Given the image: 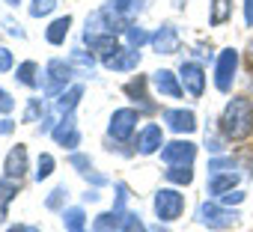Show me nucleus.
<instances>
[{"label": "nucleus", "instance_id": "nucleus-27", "mask_svg": "<svg viewBox=\"0 0 253 232\" xmlns=\"http://www.w3.org/2000/svg\"><path fill=\"white\" fill-rule=\"evenodd\" d=\"M164 176H167V182H173V185H191V182H194L191 164H176V167H170Z\"/></svg>", "mask_w": 253, "mask_h": 232}, {"label": "nucleus", "instance_id": "nucleus-6", "mask_svg": "<svg viewBox=\"0 0 253 232\" xmlns=\"http://www.w3.org/2000/svg\"><path fill=\"white\" fill-rule=\"evenodd\" d=\"M137 122H140V110H134V107H119V110H113V116H110L107 134H110L113 140L125 143V140H131V134L137 131Z\"/></svg>", "mask_w": 253, "mask_h": 232}, {"label": "nucleus", "instance_id": "nucleus-9", "mask_svg": "<svg viewBox=\"0 0 253 232\" xmlns=\"http://www.w3.org/2000/svg\"><path fill=\"white\" fill-rule=\"evenodd\" d=\"M51 137H54V143H57V146L72 149V152L81 146V131H78V122H75V116H72V113L60 116L57 125H54V131H51Z\"/></svg>", "mask_w": 253, "mask_h": 232}, {"label": "nucleus", "instance_id": "nucleus-11", "mask_svg": "<svg viewBox=\"0 0 253 232\" xmlns=\"http://www.w3.org/2000/svg\"><path fill=\"white\" fill-rule=\"evenodd\" d=\"M161 116H164L167 128H170V131H176V134H194V131H197V116H194V110L170 107V110H164Z\"/></svg>", "mask_w": 253, "mask_h": 232}, {"label": "nucleus", "instance_id": "nucleus-43", "mask_svg": "<svg viewBox=\"0 0 253 232\" xmlns=\"http://www.w3.org/2000/svg\"><path fill=\"white\" fill-rule=\"evenodd\" d=\"M244 21L247 27H253V0H244Z\"/></svg>", "mask_w": 253, "mask_h": 232}, {"label": "nucleus", "instance_id": "nucleus-2", "mask_svg": "<svg viewBox=\"0 0 253 232\" xmlns=\"http://www.w3.org/2000/svg\"><path fill=\"white\" fill-rule=\"evenodd\" d=\"M72 77H75V66H72L69 60H60V57L48 60L45 75H42V89H45V95H48V98H57L60 92L69 89Z\"/></svg>", "mask_w": 253, "mask_h": 232}, {"label": "nucleus", "instance_id": "nucleus-42", "mask_svg": "<svg viewBox=\"0 0 253 232\" xmlns=\"http://www.w3.org/2000/svg\"><path fill=\"white\" fill-rule=\"evenodd\" d=\"M84 179H86V182H92L95 188H101V185H107V176H98V173H92V170H89V173H84Z\"/></svg>", "mask_w": 253, "mask_h": 232}, {"label": "nucleus", "instance_id": "nucleus-35", "mask_svg": "<svg viewBox=\"0 0 253 232\" xmlns=\"http://www.w3.org/2000/svg\"><path fill=\"white\" fill-rule=\"evenodd\" d=\"M69 164H72V167H75L81 176L92 170V161H89V155H81V152H72V155H69Z\"/></svg>", "mask_w": 253, "mask_h": 232}, {"label": "nucleus", "instance_id": "nucleus-51", "mask_svg": "<svg viewBox=\"0 0 253 232\" xmlns=\"http://www.w3.org/2000/svg\"><path fill=\"white\" fill-rule=\"evenodd\" d=\"M72 232H84V229H72Z\"/></svg>", "mask_w": 253, "mask_h": 232}, {"label": "nucleus", "instance_id": "nucleus-46", "mask_svg": "<svg viewBox=\"0 0 253 232\" xmlns=\"http://www.w3.org/2000/svg\"><path fill=\"white\" fill-rule=\"evenodd\" d=\"M6 232H27V226H9Z\"/></svg>", "mask_w": 253, "mask_h": 232}, {"label": "nucleus", "instance_id": "nucleus-14", "mask_svg": "<svg viewBox=\"0 0 253 232\" xmlns=\"http://www.w3.org/2000/svg\"><path fill=\"white\" fill-rule=\"evenodd\" d=\"M101 66L110 69V72H131V69L140 66V51H137V48H122V51H116L113 57H104Z\"/></svg>", "mask_w": 253, "mask_h": 232}, {"label": "nucleus", "instance_id": "nucleus-36", "mask_svg": "<svg viewBox=\"0 0 253 232\" xmlns=\"http://www.w3.org/2000/svg\"><path fill=\"white\" fill-rule=\"evenodd\" d=\"M235 170V158H211L209 161V173H229Z\"/></svg>", "mask_w": 253, "mask_h": 232}, {"label": "nucleus", "instance_id": "nucleus-4", "mask_svg": "<svg viewBox=\"0 0 253 232\" xmlns=\"http://www.w3.org/2000/svg\"><path fill=\"white\" fill-rule=\"evenodd\" d=\"M238 217H241L238 211H229L223 202H211V199L200 202V208H197V223H203L209 229H229L238 223Z\"/></svg>", "mask_w": 253, "mask_h": 232}, {"label": "nucleus", "instance_id": "nucleus-1", "mask_svg": "<svg viewBox=\"0 0 253 232\" xmlns=\"http://www.w3.org/2000/svg\"><path fill=\"white\" fill-rule=\"evenodd\" d=\"M220 134L223 140H247L253 134V101L244 95L229 98L220 116Z\"/></svg>", "mask_w": 253, "mask_h": 232}, {"label": "nucleus", "instance_id": "nucleus-45", "mask_svg": "<svg viewBox=\"0 0 253 232\" xmlns=\"http://www.w3.org/2000/svg\"><path fill=\"white\" fill-rule=\"evenodd\" d=\"M84 202H98V191H86L84 193Z\"/></svg>", "mask_w": 253, "mask_h": 232}, {"label": "nucleus", "instance_id": "nucleus-50", "mask_svg": "<svg viewBox=\"0 0 253 232\" xmlns=\"http://www.w3.org/2000/svg\"><path fill=\"white\" fill-rule=\"evenodd\" d=\"M27 232H39V229H36V226H27Z\"/></svg>", "mask_w": 253, "mask_h": 232}, {"label": "nucleus", "instance_id": "nucleus-25", "mask_svg": "<svg viewBox=\"0 0 253 232\" xmlns=\"http://www.w3.org/2000/svg\"><path fill=\"white\" fill-rule=\"evenodd\" d=\"M69 63H72L75 69H81L84 75H92V69H95V57H92V54H86L84 48H75V51L69 54Z\"/></svg>", "mask_w": 253, "mask_h": 232}, {"label": "nucleus", "instance_id": "nucleus-30", "mask_svg": "<svg viewBox=\"0 0 253 232\" xmlns=\"http://www.w3.org/2000/svg\"><path fill=\"white\" fill-rule=\"evenodd\" d=\"M229 15H232V3H229V0H214V9H211L209 21H211V27H217V24H223Z\"/></svg>", "mask_w": 253, "mask_h": 232}, {"label": "nucleus", "instance_id": "nucleus-31", "mask_svg": "<svg viewBox=\"0 0 253 232\" xmlns=\"http://www.w3.org/2000/svg\"><path fill=\"white\" fill-rule=\"evenodd\" d=\"M45 113H48V110H45L42 98H30V101H27V110H24V122H42Z\"/></svg>", "mask_w": 253, "mask_h": 232}, {"label": "nucleus", "instance_id": "nucleus-40", "mask_svg": "<svg viewBox=\"0 0 253 232\" xmlns=\"http://www.w3.org/2000/svg\"><path fill=\"white\" fill-rule=\"evenodd\" d=\"M12 107H15V98H12L3 86H0V113H9Z\"/></svg>", "mask_w": 253, "mask_h": 232}, {"label": "nucleus", "instance_id": "nucleus-8", "mask_svg": "<svg viewBox=\"0 0 253 232\" xmlns=\"http://www.w3.org/2000/svg\"><path fill=\"white\" fill-rule=\"evenodd\" d=\"M179 80H182L185 92H191L194 98H200L203 89H206V72H203V66H200L197 60H182V66H179Z\"/></svg>", "mask_w": 253, "mask_h": 232}, {"label": "nucleus", "instance_id": "nucleus-10", "mask_svg": "<svg viewBox=\"0 0 253 232\" xmlns=\"http://www.w3.org/2000/svg\"><path fill=\"white\" fill-rule=\"evenodd\" d=\"M197 158V146L191 140H173V143H164L161 146V161L176 167V164H194Z\"/></svg>", "mask_w": 253, "mask_h": 232}, {"label": "nucleus", "instance_id": "nucleus-38", "mask_svg": "<svg viewBox=\"0 0 253 232\" xmlns=\"http://www.w3.org/2000/svg\"><path fill=\"white\" fill-rule=\"evenodd\" d=\"M206 149L217 155V152H223V140H220L214 131H206Z\"/></svg>", "mask_w": 253, "mask_h": 232}, {"label": "nucleus", "instance_id": "nucleus-23", "mask_svg": "<svg viewBox=\"0 0 253 232\" xmlns=\"http://www.w3.org/2000/svg\"><path fill=\"white\" fill-rule=\"evenodd\" d=\"M69 27H72V15H63V18L51 21V27L45 30V39H48L51 45H63L66 36H69Z\"/></svg>", "mask_w": 253, "mask_h": 232}, {"label": "nucleus", "instance_id": "nucleus-5", "mask_svg": "<svg viewBox=\"0 0 253 232\" xmlns=\"http://www.w3.org/2000/svg\"><path fill=\"white\" fill-rule=\"evenodd\" d=\"M182 211H185V196H182L176 188H161V191L155 193V217H158L161 223L179 220Z\"/></svg>", "mask_w": 253, "mask_h": 232}, {"label": "nucleus", "instance_id": "nucleus-24", "mask_svg": "<svg viewBox=\"0 0 253 232\" xmlns=\"http://www.w3.org/2000/svg\"><path fill=\"white\" fill-rule=\"evenodd\" d=\"M36 75H39V66H36L33 60H27V63H21V66H18L15 80H18V83H24V86H30V89H36V86H39V77H36Z\"/></svg>", "mask_w": 253, "mask_h": 232}, {"label": "nucleus", "instance_id": "nucleus-7", "mask_svg": "<svg viewBox=\"0 0 253 232\" xmlns=\"http://www.w3.org/2000/svg\"><path fill=\"white\" fill-rule=\"evenodd\" d=\"M235 72H238V51H232V48L220 51V57L214 63V86L220 92H229L232 80H235Z\"/></svg>", "mask_w": 253, "mask_h": 232}, {"label": "nucleus", "instance_id": "nucleus-29", "mask_svg": "<svg viewBox=\"0 0 253 232\" xmlns=\"http://www.w3.org/2000/svg\"><path fill=\"white\" fill-rule=\"evenodd\" d=\"M107 6H110L113 12H119L122 18H131V15L140 12V0H110Z\"/></svg>", "mask_w": 253, "mask_h": 232}, {"label": "nucleus", "instance_id": "nucleus-37", "mask_svg": "<svg viewBox=\"0 0 253 232\" xmlns=\"http://www.w3.org/2000/svg\"><path fill=\"white\" fill-rule=\"evenodd\" d=\"M51 173H54V158H51V155H39V167H36V182L48 179Z\"/></svg>", "mask_w": 253, "mask_h": 232}, {"label": "nucleus", "instance_id": "nucleus-41", "mask_svg": "<svg viewBox=\"0 0 253 232\" xmlns=\"http://www.w3.org/2000/svg\"><path fill=\"white\" fill-rule=\"evenodd\" d=\"M12 69V51L9 48H0V75Z\"/></svg>", "mask_w": 253, "mask_h": 232}, {"label": "nucleus", "instance_id": "nucleus-39", "mask_svg": "<svg viewBox=\"0 0 253 232\" xmlns=\"http://www.w3.org/2000/svg\"><path fill=\"white\" fill-rule=\"evenodd\" d=\"M220 202L223 205H238V202H244V193L241 191H226V193H220Z\"/></svg>", "mask_w": 253, "mask_h": 232}, {"label": "nucleus", "instance_id": "nucleus-33", "mask_svg": "<svg viewBox=\"0 0 253 232\" xmlns=\"http://www.w3.org/2000/svg\"><path fill=\"white\" fill-rule=\"evenodd\" d=\"M54 9H57V0H33V3H30V15H33V18L51 15Z\"/></svg>", "mask_w": 253, "mask_h": 232}, {"label": "nucleus", "instance_id": "nucleus-17", "mask_svg": "<svg viewBox=\"0 0 253 232\" xmlns=\"http://www.w3.org/2000/svg\"><path fill=\"white\" fill-rule=\"evenodd\" d=\"M125 95H128V98H131L143 113H152V110H155V104L146 98V77H143V75H137L134 80L125 83Z\"/></svg>", "mask_w": 253, "mask_h": 232}, {"label": "nucleus", "instance_id": "nucleus-19", "mask_svg": "<svg viewBox=\"0 0 253 232\" xmlns=\"http://www.w3.org/2000/svg\"><path fill=\"white\" fill-rule=\"evenodd\" d=\"M21 191V179L15 182V179H0V223L6 220V211H9V202L15 199V193Z\"/></svg>", "mask_w": 253, "mask_h": 232}, {"label": "nucleus", "instance_id": "nucleus-26", "mask_svg": "<svg viewBox=\"0 0 253 232\" xmlns=\"http://www.w3.org/2000/svg\"><path fill=\"white\" fill-rule=\"evenodd\" d=\"M86 223V211L81 205H72V208H63V226L72 232V229H84Z\"/></svg>", "mask_w": 253, "mask_h": 232}, {"label": "nucleus", "instance_id": "nucleus-15", "mask_svg": "<svg viewBox=\"0 0 253 232\" xmlns=\"http://www.w3.org/2000/svg\"><path fill=\"white\" fill-rule=\"evenodd\" d=\"M161 146H164V131H161V125H143L140 128V134H137V152L140 155H155V152H161Z\"/></svg>", "mask_w": 253, "mask_h": 232}, {"label": "nucleus", "instance_id": "nucleus-12", "mask_svg": "<svg viewBox=\"0 0 253 232\" xmlns=\"http://www.w3.org/2000/svg\"><path fill=\"white\" fill-rule=\"evenodd\" d=\"M149 45L155 48V54H176V51H179V30H176L173 24H161V27L152 33Z\"/></svg>", "mask_w": 253, "mask_h": 232}, {"label": "nucleus", "instance_id": "nucleus-28", "mask_svg": "<svg viewBox=\"0 0 253 232\" xmlns=\"http://www.w3.org/2000/svg\"><path fill=\"white\" fill-rule=\"evenodd\" d=\"M125 39H128V48H143L149 39H152V33H146L143 27H137V24H128V30H125Z\"/></svg>", "mask_w": 253, "mask_h": 232}, {"label": "nucleus", "instance_id": "nucleus-49", "mask_svg": "<svg viewBox=\"0 0 253 232\" xmlns=\"http://www.w3.org/2000/svg\"><path fill=\"white\" fill-rule=\"evenodd\" d=\"M152 232H170V229H164V226H161V220H158V226H155Z\"/></svg>", "mask_w": 253, "mask_h": 232}, {"label": "nucleus", "instance_id": "nucleus-44", "mask_svg": "<svg viewBox=\"0 0 253 232\" xmlns=\"http://www.w3.org/2000/svg\"><path fill=\"white\" fill-rule=\"evenodd\" d=\"M15 131V122L12 119H0V134H12Z\"/></svg>", "mask_w": 253, "mask_h": 232}, {"label": "nucleus", "instance_id": "nucleus-3", "mask_svg": "<svg viewBox=\"0 0 253 232\" xmlns=\"http://www.w3.org/2000/svg\"><path fill=\"white\" fill-rule=\"evenodd\" d=\"M128 18H122L119 12H113L110 6H104V9H95L92 15H86V36H101V33H107V36H119V33H125L128 30Z\"/></svg>", "mask_w": 253, "mask_h": 232}, {"label": "nucleus", "instance_id": "nucleus-21", "mask_svg": "<svg viewBox=\"0 0 253 232\" xmlns=\"http://www.w3.org/2000/svg\"><path fill=\"white\" fill-rule=\"evenodd\" d=\"M84 98V86L78 83V86H69L66 92H60L57 95V104H54V110L60 113V116H66V113H72L75 107H78V101Z\"/></svg>", "mask_w": 253, "mask_h": 232}, {"label": "nucleus", "instance_id": "nucleus-32", "mask_svg": "<svg viewBox=\"0 0 253 232\" xmlns=\"http://www.w3.org/2000/svg\"><path fill=\"white\" fill-rule=\"evenodd\" d=\"M66 196H69V191L60 185V188H54L51 193H48V199H45V208H51V211H60L63 208V202H66Z\"/></svg>", "mask_w": 253, "mask_h": 232}, {"label": "nucleus", "instance_id": "nucleus-34", "mask_svg": "<svg viewBox=\"0 0 253 232\" xmlns=\"http://www.w3.org/2000/svg\"><path fill=\"white\" fill-rule=\"evenodd\" d=\"M119 232H149V229H146V223L140 220V214L128 211V214H125V223H122V229H119Z\"/></svg>", "mask_w": 253, "mask_h": 232}, {"label": "nucleus", "instance_id": "nucleus-20", "mask_svg": "<svg viewBox=\"0 0 253 232\" xmlns=\"http://www.w3.org/2000/svg\"><path fill=\"white\" fill-rule=\"evenodd\" d=\"M128 214V211H125ZM125 214H119V211H104V214H98L95 220H92V232H119L122 229V223H125Z\"/></svg>", "mask_w": 253, "mask_h": 232}, {"label": "nucleus", "instance_id": "nucleus-16", "mask_svg": "<svg viewBox=\"0 0 253 232\" xmlns=\"http://www.w3.org/2000/svg\"><path fill=\"white\" fill-rule=\"evenodd\" d=\"M3 173L9 176V179H21L24 173H27V146H12L9 149V155H6V161H3Z\"/></svg>", "mask_w": 253, "mask_h": 232}, {"label": "nucleus", "instance_id": "nucleus-22", "mask_svg": "<svg viewBox=\"0 0 253 232\" xmlns=\"http://www.w3.org/2000/svg\"><path fill=\"white\" fill-rule=\"evenodd\" d=\"M238 185V173L229 170V173H209V193H226Z\"/></svg>", "mask_w": 253, "mask_h": 232}, {"label": "nucleus", "instance_id": "nucleus-18", "mask_svg": "<svg viewBox=\"0 0 253 232\" xmlns=\"http://www.w3.org/2000/svg\"><path fill=\"white\" fill-rule=\"evenodd\" d=\"M84 42H86L89 51H95L101 60H104V57H113L116 51H122V45L116 42V36H107V33H101V36H86V33H84Z\"/></svg>", "mask_w": 253, "mask_h": 232}, {"label": "nucleus", "instance_id": "nucleus-48", "mask_svg": "<svg viewBox=\"0 0 253 232\" xmlns=\"http://www.w3.org/2000/svg\"><path fill=\"white\" fill-rule=\"evenodd\" d=\"M3 3H6V6H18V3H21V0H3Z\"/></svg>", "mask_w": 253, "mask_h": 232}, {"label": "nucleus", "instance_id": "nucleus-13", "mask_svg": "<svg viewBox=\"0 0 253 232\" xmlns=\"http://www.w3.org/2000/svg\"><path fill=\"white\" fill-rule=\"evenodd\" d=\"M152 83H155L158 95H167V98H182V92H185L179 75H173L170 69H158V72H152Z\"/></svg>", "mask_w": 253, "mask_h": 232}, {"label": "nucleus", "instance_id": "nucleus-47", "mask_svg": "<svg viewBox=\"0 0 253 232\" xmlns=\"http://www.w3.org/2000/svg\"><path fill=\"white\" fill-rule=\"evenodd\" d=\"M247 57H250V63H253V39H250V45H247Z\"/></svg>", "mask_w": 253, "mask_h": 232}]
</instances>
